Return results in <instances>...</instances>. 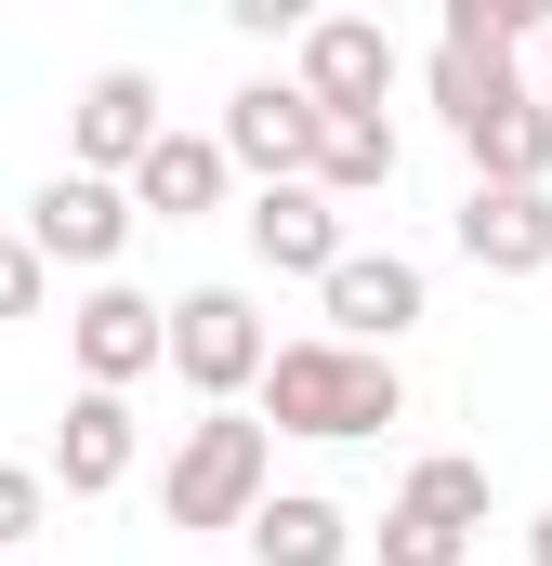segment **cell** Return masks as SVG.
Returning a JSON list of instances; mask_svg holds the SVG:
<instances>
[{
  "label": "cell",
  "instance_id": "52a82bcc",
  "mask_svg": "<svg viewBox=\"0 0 552 566\" xmlns=\"http://www.w3.org/2000/svg\"><path fill=\"white\" fill-rule=\"evenodd\" d=\"M66 356H79V396H132L145 369H158V303L132 277H93L66 303Z\"/></svg>",
  "mask_w": 552,
  "mask_h": 566
},
{
  "label": "cell",
  "instance_id": "44dd1931",
  "mask_svg": "<svg viewBox=\"0 0 552 566\" xmlns=\"http://www.w3.org/2000/svg\"><path fill=\"white\" fill-rule=\"evenodd\" d=\"M40 303H53V264H40V251L0 224V329H13V316H40Z\"/></svg>",
  "mask_w": 552,
  "mask_h": 566
},
{
  "label": "cell",
  "instance_id": "7a4b0ae2",
  "mask_svg": "<svg viewBox=\"0 0 552 566\" xmlns=\"http://www.w3.org/2000/svg\"><path fill=\"white\" fill-rule=\"evenodd\" d=\"M264 356H276V329H264V303H251L237 277L171 290V303H158V369H171L198 409H237V396L264 382Z\"/></svg>",
  "mask_w": 552,
  "mask_h": 566
},
{
  "label": "cell",
  "instance_id": "7c38bea8",
  "mask_svg": "<svg viewBox=\"0 0 552 566\" xmlns=\"http://www.w3.org/2000/svg\"><path fill=\"white\" fill-rule=\"evenodd\" d=\"M132 448H145V434H132V396H66L40 474H53L66 501H106V488H132Z\"/></svg>",
  "mask_w": 552,
  "mask_h": 566
},
{
  "label": "cell",
  "instance_id": "7402d4cb",
  "mask_svg": "<svg viewBox=\"0 0 552 566\" xmlns=\"http://www.w3.org/2000/svg\"><path fill=\"white\" fill-rule=\"evenodd\" d=\"M527 566H552V514H527Z\"/></svg>",
  "mask_w": 552,
  "mask_h": 566
},
{
  "label": "cell",
  "instance_id": "4fadbf2b",
  "mask_svg": "<svg viewBox=\"0 0 552 566\" xmlns=\"http://www.w3.org/2000/svg\"><path fill=\"white\" fill-rule=\"evenodd\" d=\"M224 185H237V171H224V145H211V133H158V145L132 158L119 198H132V224H198V211H224Z\"/></svg>",
  "mask_w": 552,
  "mask_h": 566
},
{
  "label": "cell",
  "instance_id": "3957f363",
  "mask_svg": "<svg viewBox=\"0 0 552 566\" xmlns=\"http://www.w3.org/2000/svg\"><path fill=\"white\" fill-rule=\"evenodd\" d=\"M276 488V434L251 409H198V422L171 434V488H158V514L171 527H251Z\"/></svg>",
  "mask_w": 552,
  "mask_h": 566
},
{
  "label": "cell",
  "instance_id": "603a6c76",
  "mask_svg": "<svg viewBox=\"0 0 552 566\" xmlns=\"http://www.w3.org/2000/svg\"><path fill=\"white\" fill-rule=\"evenodd\" d=\"M527 93H540V106H552V27H540V80H527Z\"/></svg>",
  "mask_w": 552,
  "mask_h": 566
},
{
  "label": "cell",
  "instance_id": "277c9868",
  "mask_svg": "<svg viewBox=\"0 0 552 566\" xmlns=\"http://www.w3.org/2000/svg\"><path fill=\"white\" fill-rule=\"evenodd\" d=\"M316 303H329L316 343H342V356H395L421 316H434V277H421L408 251H342V264L316 277Z\"/></svg>",
  "mask_w": 552,
  "mask_h": 566
},
{
  "label": "cell",
  "instance_id": "2e32d148",
  "mask_svg": "<svg viewBox=\"0 0 552 566\" xmlns=\"http://www.w3.org/2000/svg\"><path fill=\"white\" fill-rule=\"evenodd\" d=\"M395 158H408V145H395V106H382V119H316V171H302V185L342 211V198H382Z\"/></svg>",
  "mask_w": 552,
  "mask_h": 566
},
{
  "label": "cell",
  "instance_id": "5b68a950",
  "mask_svg": "<svg viewBox=\"0 0 552 566\" xmlns=\"http://www.w3.org/2000/svg\"><path fill=\"white\" fill-rule=\"evenodd\" d=\"M289 80H302L316 119H382V93H395V27H382V13H316Z\"/></svg>",
  "mask_w": 552,
  "mask_h": 566
},
{
  "label": "cell",
  "instance_id": "e0dca14e",
  "mask_svg": "<svg viewBox=\"0 0 552 566\" xmlns=\"http://www.w3.org/2000/svg\"><path fill=\"white\" fill-rule=\"evenodd\" d=\"M395 501H408L421 527H447V541H474V527L500 514V474H487L474 448H434V461H408V488H395Z\"/></svg>",
  "mask_w": 552,
  "mask_h": 566
},
{
  "label": "cell",
  "instance_id": "9a60e30c",
  "mask_svg": "<svg viewBox=\"0 0 552 566\" xmlns=\"http://www.w3.org/2000/svg\"><path fill=\"white\" fill-rule=\"evenodd\" d=\"M237 541H251V566H342L355 554V514H342L329 488H264V514H251Z\"/></svg>",
  "mask_w": 552,
  "mask_h": 566
},
{
  "label": "cell",
  "instance_id": "ffe728a7",
  "mask_svg": "<svg viewBox=\"0 0 552 566\" xmlns=\"http://www.w3.org/2000/svg\"><path fill=\"white\" fill-rule=\"evenodd\" d=\"M369 541H382V566H460V554H474V541H447V527H421L408 501H395V514H382Z\"/></svg>",
  "mask_w": 552,
  "mask_h": 566
},
{
  "label": "cell",
  "instance_id": "ac0fdd59",
  "mask_svg": "<svg viewBox=\"0 0 552 566\" xmlns=\"http://www.w3.org/2000/svg\"><path fill=\"white\" fill-rule=\"evenodd\" d=\"M540 27H552L540 0H447V40H434V53H474V66H513V53H527Z\"/></svg>",
  "mask_w": 552,
  "mask_h": 566
},
{
  "label": "cell",
  "instance_id": "8fae6325",
  "mask_svg": "<svg viewBox=\"0 0 552 566\" xmlns=\"http://www.w3.org/2000/svg\"><path fill=\"white\" fill-rule=\"evenodd\" d=\"M237 224H251V264H264V277H329V264L355 251V238H342V211H329L316 185H251V211H237Z\"/></svg>",
  "mask_w": 552,
  "mask_h": 566
},
{
  "label": "cell",
  "instance_id": "6da1fadb",
  "mask_svg": "<svg viewBox=\"0 0 552 566\" xmlns=\"http://www.w3.org/2000/svg\"><path fill=\"white\" fill-rule=\"evenodd\" d=\"M264 434H316V448H342V434H382L408 422V382H395V356H342V343H276L264 356Z\"/></svg>",
  "mask_w": 552,
  "mask_h": 566
},
{
  "label": "cell",
  "instance_id": "30bf717a",
  "mask_svg": "<svg viewBox=\"0 0 552 566\" xmlns=\"http://www.w3.org/2000/svg\"><path fill=\"white\" fill-rule=\"evenodd\" d=\"M447 238L474 277H552V185H474Z\"/></svg>",
  "mask_w": 552,
  "mask_h": 566
},
{
  "label": "cell",
  "instance_id": "9c48e42d",
  "mask_svg": "<svg viewBox=\"0 0 552 566\" xmlns=\"http://www.w3.org/2000/svg\"><path fill=\"white\" fill-rule=\"evenodd\" d=\"M158 133H171V119H158V80H145V66H106V80H79V119H66V145H79V158H66V171L132 185V158H145Z\"/></svg>",
  "mask_w": 552,
  "mask_h": 566
},
{
  "label": "cell",
  "instance_id": "d6986e66",
  "mask_svg": "<svg viewBox=\"0 0 552 566\" xmlns=\"http://www.w3.org/2000/svg\"><path fill=\"white\" fill-rule=\"evenodd\" d=\"M40 527H53V474L40 461H0V554H26Z\"/></svg>",
  "mask_w": 552,
  "mask_h": 566
},
{
  "label": "cell",
  "instance_id": "8992f818",
  "mask_svg": "<svg viewBox=\"0 0 552 566\" xmlns=\"http://www.w3.org/2000/svg\"><path fill=\"white\" fill-rule=\"evenodd\" d=\"M40 264H79V277H119V251H132V198L119 185H93V171H53L40 198H26V224H13Z\"/></svg>",
  "mask_w": 552,
  "mask_h": 566
},
{
  "label": "cell",
  "instance_id": "5bb4252c",
  "mask_svg": "<svg viewBox=\"0 0 552 566\" xmlns=\"http://www.w3.org/2000/svg\"><path fill=\"white\" fill-rule=\"evenodd\" d=\"M460 158H474V185H552V106L513 80L500 106L460 119Z\"/></svg>",
  "mask_w": 552,
  "mask_h": 566
},
{
  "label": "cell",
  "instance_id": "ba28073f",
  "mask_svg": "<svg viewBox=\"0 0 552 566\" xmlns=\"http://www.w3.org/2000/svg\"><path fill=\"white\" fill-rule=\"evenodd\" d=\"M211 145H224V171H251V185H302V171H316V106H302V80H237Z\"/></svg>",
  "mask_w": 552,
  "mask_h": 566
}]
</instances>
